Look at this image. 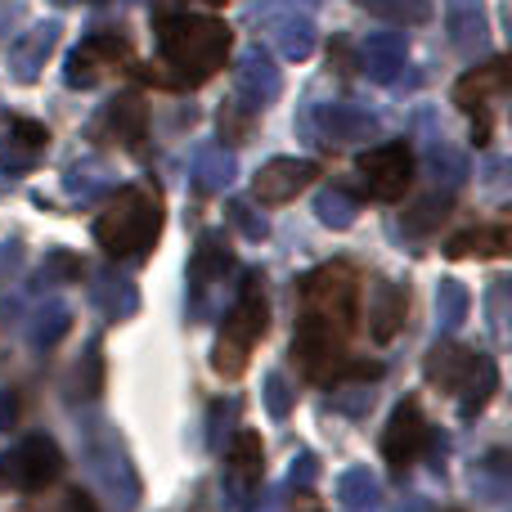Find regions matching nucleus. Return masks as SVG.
<instances>
[{"mask_svg":"<svg viewBox=\"0 0 512 512\" xmlns=\"http://www.w3.org/2000/svg\"><path fill=\"white\" fill-rule=\"evenodd\" d=\"M54 512H99V508L90 504L86 490H68V495L59 499V508H54Z\"/></svg>","mask_w":512,"mask_h":512,"instance_id":"nucleus-34","label":"nucleus"},{"mask_svg":"<svg viewBox=\"0 0 512 512\" xmlns=\"http://www.w3.org/2000/svg\"><path fill=\"white\" fill-rule=\"evenodd\" d=\"M508 81H512V63L490 59L486 68H472L468 77H459V86H454V104L477 117V126H472V140L477 144H490V104L508 90Z\"/></svg>","mask_w":512,"mask_h":512,"instance_id":"nucleus-9","label":"nucleus"},{"mask_svg":"<svg viewBox=\"0 0 512 512\" xmlns=\"http://www.w3.org/2000/svg\"><path fill=\"white\" fill-rule=\"evenodd\" d=\"M261 436L252 432V427H243L239 436L230 441V450H225V468H230V481L239 495H252L256 486H261V472H265V450H261Z\"/></svg>","mask_w":512,"mask_h":512,"instance_id":"nucleus-19","label":"nucleus"},{"mask_svg":"<svg viewBox=\"0 0 512 512\" xmlns=\"http://www.w3.org/2000/svg\"><path fill=\"white\" fill-rule=\"evenodd\" d=\"M225 212H230V221L239 225V230L248 234V239H265V221L252 212L248 203H230V207H225Z\"/></svg>","mask_w":512,"mask_h":512,"instance_id":"nucleus-33","label":"nucleus"},{"mask_svg":"<svg viewBox=\"0 0 512 512\" xmlns=\"http://www.w3.org/2000/svg\"><path fill=\"white\" fill-rule=\"evenodd\" d=\"M14 423H18V396L14 391H0V432Z\"/></svg>","mask_w":512,"mask_h":512,"instance_id":"nucleus-35","label":"nucleus"},{"mask_svg":"<svg viewBox=\"0 0 512 512\" xmlns=\"http://www.w3.org/2000/svg\"><path fill=\"white\" fill-rule=\"evenodd\" d=\"M319 131H324V140H337V144H355V140H369V135H378V117L369 113V108L360 104H324L319 108Z\"/></svg>","mask_w":512,"mask_h":512,"instance_id":"nucleus-20","label":"nucleus"},{"mask_svg":"<svg viewBox=\"0 0 512 512\" xmlns=\"http://www.w3.org/2000/svg\"><path fill=\"white\" fill-rule=\"evenodd\" d=\"M265 396H270V414L274 418H288L292 400H288V378H283V373H270V378H265Z\"/></svg>","mask_w":512,"mask_h":512,"instance_id":"nucleus-32","label":"nucleus"},{"mask_svg":"<svg viewBox=\"0 0 512 512\" xmlns=\"http://www.w3.org/2000/svg\"><path fill=\"white\" fill-rule=\"evenodd\" d=\"M512 248V239H508V230L504 225H472V230H463V234H454L450 243H445V256H508Z\"/></svg>","mask_w":512,"mask_h":512,"instance_id":"nucleus-22","label":"nucleus"},{"mask_svg":"<svg viewBox=\"0 0 512 512\" xmlns=\"http://www.w3.org/2000/svg\"><path fill=\"white\" fill-rule=\"evenodd\" d=\"M230 261H234V252H230V243H225V234H203V243H198L189 274H194V283L203 288V283L221 279V274L230 270Z\"/></svg>","mask_w":512,"mask_h":512,"instance_id":"nucleus-25","label":"nucleus"},{"mask_svg":"<svg viewBox=\"0 0 512 512\" xmlns=\"http://www.w3.org/2000/svg\"><path fill=\"white\" fill-rule=\"evenodd\" d=\"M207 5H225V0H207Z\"/></svg>","mask_w":512,"mask_h":512,"instance_id":"nucleus-37","label":"nucleus"},{"mask_svg":"<svg viewBox=\"0 0 512 512\" xmlns=\"http://www.w3.org/2000/svg\"><path fill=\"white\" fill-rule=\"evenodd\" d=\"M297 508L301 512H324V504H319V499H310V495H297Z\"/></svg>","mask_w":512,"mask_h":512,"instance_id":"nucleus-36","label":"nucleus"},{"mask_svg":"<svg viewBox=\"0 0 512 512\" xmlns=\"http://www.w3.org/2000/svg\"><path fill=\"white\" fill-rule=\"evenodd\" d=\"M427 162H432L436 180H441V176H445V185H459V180H463V176H468V162H463V158H459V153H454V149H450V144H432V158H427Z\"/></svg>","mask_w":512,"mask_h":512,"instance_id":"nucleus-31","label":"nucleus"},{"mask_svg":"<svg viewBox=\"0 0 512 512\" xmlns=\"http://www.w3.org/2000/svg\"><path fill=\"white\" fill-rule=\"evenodd\" d=\"M445 32L459 54H477L490 41L486 0H445Z\"/></svg>","mask_w":512,"mask_h":512,"instance_id":"nucleus-15","label":"nucleus"},{"mask_svg":"<svg viewBox=\"0 0 512 512\" xmlns=\"http://www.w3.org/2000/svg\"><path fill=\"white\" fill-rule=\"evenodd\" d=\"M409 68V45L400 32H373L360 45V72L378 86H396Z\"/></svg>","mask_w":512,"mask_h":512,"instance_id":"nucleus-13","label":"nucleus"},{"mask_svg":"<svg viewBox=\"0 0 512 512\" xmlns=\"http://www.w3.org/2000/svg\"><path fill=\"white\" fill-rule=\"evenodd\" d=\"M234 32L221 18L207 14H171L158 23V45H162V68H167V86L194 90L212 81L225 68Z\"/></svg>","mask_w":512,"mask_h":512,"instance_id":"nucleus-1","label":"nucleus"},{"mask_svg":"<svg viewBox=\"0 0 512 512\" xmlns=\"http://www.w3.org/2000/svg\"><path fill=\"white\" fill-rule=\"evenodd\" d=\"M315 41H319V32H315V23H310V14H279L274 18V45H279V54L283 59H292V63H301V59H310L315 54Z\"/></svg>","mask_w":512,"mask_h":512,"instance_id":"nucleus-21","label":"nucleus"},{"mask_svg":"<svg viewBox=\"0 0 512 512\" xmlns=\"http://www.w3.org/2000/svg\"><path fill=\"white\" fill-rule=\"evenodd\" d=\"M95 131L108 135V144H122V149H140L144 131H149V104L140 95H117L113 104L104 108Z\"/></svg>","mask_w":512,"mask_h":512,"instance_id":"nucleus-16","label":"nucleus"},{"mask_svg":"<svg viewBox=\"0 0 512 512\" xmlns=\"http://www.w3.org/2000/svg\"><path fill=\"white\" fill-rule=\"evenodd\" d=\"M265 328H270V301H265V283L261 274H248L239 288V301L230 306L221 324V337L212 346V369L221 378H243L252 364V351L261 346Z\"/></svg>","mask_w":512,"mask_h":512,"instance_id":"nucleus-3","label":"nucleus"},{"mask_svg":"<svg viewBox=\"0 0 512 512\" xmlns=\"http://www.w3.org/2000/svg\"><path fill=\"white\" fill-rule=\"evenodd\" d=\"M337 499H342L346 508H369V504H378V486H373V477L369 472H346L342 481H337Z\"/></svg>","mask_w":512,"mask_h":512,"instance_id":"nucleus-28","label":"nucleus"},{"mask_svg":"<svg viewBox=\"0 0 512 512\" xmlns=\"http://www.w3.org/2000/svg\"><path fill=\"white\" fill-rule=\"evenodd\" d=\"M59 32H63V27L50 18V23H36L32 32L18 36V41L9 45V77L23 81V86H27V81L41 77L45 59H50L54 45H59Z\"/></svg>","mask_w":512,"mask_h":512,"instance_id":"nucleus-14","label":"nucleus"},{"mask_svg":"<svg viewBox=\"0 0 512 512\" xmlns=\"http://www.w3.org/2000/svg\"><path fill=\"white\" fill-rule=\"evenodd\" d=\"M63 472V454L50 436H27L9 454H0V495H32V490H50Z\"/></svg>","mask_w":512,"mask_h":512,"instance_id":"nucleus-6","label":"nucleus"},{"mask_svg":"<svg viewBox=\"0 0 512 512\" xmlns=\"http://www.w3.org/2000/svg\"><path fill=\"white\" fill-rule=\"evenodd\" d=\"M50 144V131L41 122H27V117H14L9 122V135L0 140V171H27L36 167V158Z\"/></svg>","mask_w":512,"mask_h":512,"instance_id":"nucleus-18","label":"nucleus"},{"mask_svg":"<svg viewBox=\"0 0 512 512\" xmlns=\"http://www.w3.org/2000/svg\"><path fill=\"white\" fill-rule=\"evenodd\" d=\"M279 90H283V77H279V68H274V59L261 45H252L239 59V68H234V99H239L243 108H252V113H265V108L279 99Z\"/></svg>","mask_w":512,"mask_h":512,"instance_id":"nucleus-12","label":"nucleus"},{"mask_svg":"<svg viewBox=\"0 0 512 512\" xmlns=\"http://www.w3.org/2000/svg\"><path fill=\"white\" fill-rule=\"evenodd\" d=\"M315 212L324 225H333V230H346V225L355 221V212H360V203H355L346 189H324V194L315 198Z\"/></svg>","mask_w":512,"mask_h":512,"instance_id":"nucleus-26","label":"nucleus"},{"mask_svg":"<svg viewBox=\"0 0 512 512\" xmlns=\"http://www.w3.org/2000/svg\"><path fill=\"white\" fill-rule=\"evenodd\" d=\"M405 315H409V292L391 279H373L369 288V333L378 342H391V337L405 328Z\"/></svg>","mask_w":512,"mask_h":512,"instance_id":"nucleus-17","label":"nucleus"},{"mask_svg":"<svg viewBox=\"0 0 512 512\" xmlns=\"http://www.w3.org/2000/svg\"><path fill=\"white\" fill-rule=\"evenodd\" d=\"M360 180L364 189H369V198H378V203H396V198H405L409 180H414V149H409L405 140H387L378 144V149L360 153Z\"/></svg>","mask_w":512,"mask_h":512,"instance_id":"nucleus-7","label":"nucleus"},{"mask_svg":"<svg viewBox=\"0 0 512 512\" xmlns=\"http://www.w3.org/2000/svg\"><path fill=\"white\" fill-rule=\"evenodd\" d=\"M441 319H445V328H454V324H463L468 319V288H463L459 279H445L441 283Z\"/></svg>","mask_w":512,"mask_h":512,"instance_id":"nucleus-30","label":"nucleus"},{"mask_svg":"<svg viewBox=\"0 0 512 512\" xmlns=\"http://www.w3.org/2000/svg\"><path fill=\"white\" fill-rule=\"evenodd\" d=\"M301 301H306V315L324 319L337 333L351 337L360 324V274L351 270V261L319 265L301 279Z\"/></svg>","mask_w":512,"mask_h":512,"instance_id":"nucleus-5","label":"nucleus"},{"mask_svg":"<svg viewBox=\"0 0 512 512\" xmlns=\"http://www.w3.org/2000/svg\"><path fill=\"white\" fill-rule=\"evenodd\" d=\"M234 180V158L225 149H198L194 158V189L198 194H221Z\"/></svg>","mask_w":512,"mask_h":512,"instance_id":"nucleus-24","label":"nucleus"},{"mask_svg":"<svg viewBox=\"0 0 512 512\" xmlns=\"http://www.w3.org/2000/svg\"><path fill=\"white\" fill-rule=\"evenodd\" d=\"M122 63H131V41H126L122 32H108V27H99V32H90L86 41L77 45V50L68 54V68H63V81H68L72 90H90L104 72L122 68Z\"/></svg>","mask_w":512,"mask_h":512,"instance_id":"nucleus-8","label":"nucleus"},{"mask_svg":"<svg viewBox=\"0 0 512 512\" xmlns=\"http://www.w3.org/2000/svg\"><path fill=\"white\" fill-rule=\"evenodd\" d=\"M256 117H261V113H252V108H243L239 99H230V104L221 108V140L225 144H243L252 135Z\"/></svg>","mask_w":512,"mask_h":512,"instance_id":"nucleus-29","label":"nucleus"},{"mask_svg":"<svg viewBox=\"0 0 512 512\" xmlns=\"http://www.w3.org/2000/svg\"><path fill=\"white\" fill-rule=\"evenodd\" d=\"M445 216H450V194H427L405 212V230L427 234V230H436Z\"/></svg>","mask_w":512,"mask_h":512,"instance_id":"nucleus-27","label":"nucleus"},{"mask_svg":"<svg viewBox=\"0 0 512 512\" xmlns=\"http://www.w3.org/2000/svg\"><path fill=\"white\" fill-rule=\"evenodd\" d=\"M319 180V167L310 158H270L252 176V198L261 207H283Z\"/></svg>","mask_w":512,"mask_h":512,"instance_id":"nucleus-11","label":"nucleus"},{"mask_svg":"<svg viewBox=\"0 0 512 512\" xmlns=\"http://www.w3.org/2000/svg\"><path fill=\"white\" fill-rule=\"evenodd\" d=\"M355 5L369 9L373 18H387V23H396V27H423V23H432V14H436L432 0H355Z\"/></svg>","mask_w":512,"mask_h":512,"instance_id":"nucleus-23","label":"nucleus"},{"mask_svg":"<svg viewBox=\"0 0 512 512\" xmlns=\"http://www.w3.org/2000/svg\"><path fill=\"white\" fill-rule=\"evenodd\" d=\"M162 234V198L149 185H122L95 221V243L108 256H144Z\"/></svg>","mask_w":512,"mask_h":512,"instance_id":"nucleus-2","label":"nucleus"},{"mask_svg":"<svg viewBox=\"0 0 512 512\" xmlns=\"http://www.w3.org/2000/svg\"><path fill=\"white\" fill-rule=\"evenodd\" d=\"M427 445H432V427H427L423 405H418V400H400L391 423H387V432H382V459H387L396 472H405Z\"/></svg>","mask_w":512,"mask_h":512,"instance_id":"nucleus-10","label":"nucleus"},{"mask_svg":"<svg viewBox=\"0 0 512 512\" xmlns=\"http://www.w3.org/2000/svg\"><path fill=\"white\" fill-rule=\"evenodd\" d=\"M427 382L441 391H450V396H459L463 414H481V409L490 405V396L499 391V369L490 355L481 351H468V346L459 342H441L427 351Z\"/></svg>","mask_w":512,"mask_h":512,"instance_id":"nucleus-4","label":"nucleus"}]
</instances>
